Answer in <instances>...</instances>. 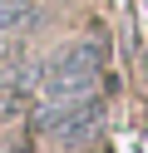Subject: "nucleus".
<instances>
[{"instance_id": "obj_2", "label": "nucleus", "mask_w": 148, "mask_h": 153, "mask_svg": "<svg viewBox=\"0 0 148 153\" xmlns=\"http://www.w3.org/2000/svg\"><path fill=\"white\" fill-rule=\"evenodd\" d=\"M35 123L45 133H54V138H64V143H84L104 123V99H94V94H84V99H54Z\"/></svg>"}, {"instance_id": "obj_3", "label": "nucleus", "mask_w": 148, "mask_h": 153, "mask_svg": "<svg viewBox=\"0 0 148 153\" xmlns=\"http://www.w3.org/2000/svg\"><path fill=\"white\" fill-rule=\"evenodd\" d=\"M35 0H0V40H10L15 30H25V25H35Z\"/></svg>"}, {"instance_id": "obj_1", "label": "nucleus", "mask_w": 148, "mask_h": 153, "mask_svg": "<svg viewBox=\"0 0 148 153\" xmlns=\"http://www.w3.org/2000/svg\"><path fill=\"white\" fill-rule=\"evenodd\" d=\"M99 69H104V50H99L94 40H79V45L59 50L54 59L45 64L39 89L49 94V104H54V99H84V94H94Z\"/></svg>"}]
</instances>
